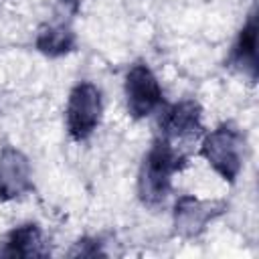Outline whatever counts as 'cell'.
<instances>
[{"mask_svg": "<svg viewBox=\"0 0 259 259\" xmlns=\"http://www.w3.org/2000/svg\"><path fill=\"white\" fill-rule=\"evenodd\" d=\"M186 166L184 152L164 140L156 138L138 172V196L148 206H158L166 200L172 188V176Z\"/></svg>", "mask_w": 259, "mask_h": 259, "instance_id": "6da1fadb", "label": "cell"}, {"mask_svg": "<svg viewBox=\"0 0 259 259\" xmlns=\"http://www.w3.org/2000/svg\"><path fill=\"white\" fill-rule=\"evenodd\" d=\"M200 154L223 180L235 182L243 170L245 138L235 123H221L204 136L200 144Z\"/></svg>", "mask_w": 259, "mask_h": 259, "instance_id": "7a4b0ae2", "label": "cell"}, {"mask_svg": "<svg viewBox=\"0 0 259 259\" xmlns=\"http://www.w3.org/2000/svg\"><path fill=\"white\" fill-rule=\"evenodd\" d=\"M101 113H103V99L99 87L93 85L91 81L77 83L69 93L67 109H65V123L69 136L75 142L87 140L99 127Z\"/></svg>", "mask_w": 259, "mask_h": 259, "instance_id": "3957f363", "label": "cell"}, {"mask_svg": "<svg viewBox=\"0 0 259 259\" xmlns=\"http://www.w3.org/2000/svg\"><path fill=\"white\" fill-rule=\"evenodd\" d=\"M123 93H125L127 113L134 119L152 115L164 103L160 81L146 63H136L127 69Z\"/></svg>", "mask_w": 259, "mask_h": 259, "instance_id": "277c9868", "label": "cell"}, {"mask_svg": "<svg viewBox=\"0 0 259 259\" xmlns=\"http://www.w3.org/2000/svg\"><path fill=\"white\" fill-rule=\"evenodd\" d=\"M202 134V109L194 99H182L162 111L160 138L176 144Z\"/></svg>", "mask_w": 259, "mask_h": 259, "instance_id": "5b68a950", "label": "cell"}, {"mask_svg": "<svg viewBox=\"0 0 259 259\" xmlns=\"http://www.w3.org/2000/svg\"><path fill=\"white\" fill-rule=\"evenodd\" d=\"M225 210L223 202L200 200L196 196L184 194L174 204V229L180 237H198L210 221H214Z\"/></svg>", "mask_w": 259, "mask_h": 259, "instance_id": "8992f818", "label": "cell"}, {"mask_svg": "<svg viewBox=\"0 0 259 259\" xmlns=\"http://www.w3.org/2000/svg\"><path fill=\"white\" fill-rule=\"evenodd\" d=\"M32 190V168L28 158L14 146L0 152V200H14Z\"/></svg>", "mask_w": 259, "mask_h": 259, "instance_id": "52a82bcc", "label": "cell"}, {"mask_svg": "<svg viewBox=\"0 0 259 259\" xmlns=\"http://www.w3.org/2000/svg\"><path fill=\"white\" fill-rule=\"evenodd\" d=\"M257 14L251 12L247 22L243 24L237 40H235V47L231 51V65L243 75L247 77L251 83L257 81V71H259V65H257Z\"/></svg>", "mask_w": 259, "mask_h": 259, "instance_id": "ba28073f", "label": "cell"}, {"mask_svg": "<svg viewBox=\"0 0 259 259\" xmlns=\"http://www.w3.org/2000/svg\"><path fill=\"white\" fill-rule=\"evenodd\" d=\"M0 255H6V257H42V255H47L42 233H40L38 225L24 223V225L14 227L4 239Z\"/></svg>", "mask_w": 259, "mask_h": 259, "instance_id": "9c48e42d", "label": "cell"}, {"mask_svg": "<svg viewBox=\"0 0 259 259\" xmlns=\"http://www.w3.org/2000/svg\"><path fill=\"white\" fill-rule=\"evenodd\" d=\"M34 45L47 57H63L75 49V32L67 24H49L38 30Z\"/></svg>", "mask_w": 259, "mask_h": 259, "instance_id": "30bf717a", "label": "cell"}, {"mask_svg": "<svg viewBox=\"0 0 259 259\" xmlns=\"http://www.w3.org/2000/svg\"><path fill=\"white\" fill-rule=\"evenodd\" d=\"M61 2H63V4H67L69 8H77V6L81 4V0H61Z\"/></svg>", "mask_w": 259, "mask_h": 259, "instance_id": "8fae6325", "label": "cell"}]
</instances>
